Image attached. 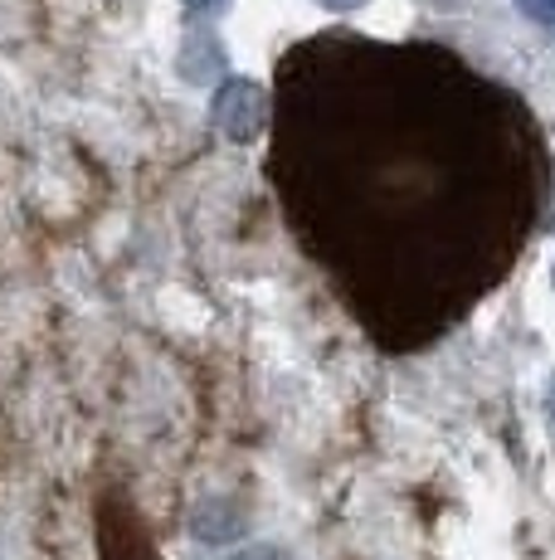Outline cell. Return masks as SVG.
<instances>
[{"label": "cell", "mask_w": 555, "mask_h": 560, "mask_svg": "<svg viewBox=\"0 0 555 560\" xmlns=\"http://www.w3.org/2000/svg\"><path fill=\"white\" fill-rule=\"evenodd\" d=\"M322 5H327V10H356L361 0H322Z\"/></svg>", "instance_id": "cell-7"}, {"label": "cell", "mask_w": 555, "mask_h": 560, "mask_svg": "<svg viewBox=\"0 0 555 560\" xmlns=\"http://www.w3.org/2000/svg\"><path fill=\"white\" fill-rule=\"evenodd\" d=\"M224 560H293L283 551V546H273V541H259V546H239V551H229Z\"/></svg>", "instance_id": "cell-4"}, {"label": "cell", "mask_w": 555, "mask_h": 560, "mask_svg": "<svg viewBox=\"0 0 555 560\" xmlns=\"http://www.w3.org/2000/svg\"><path fill=\"white\" fill-rule=\"evenodd\" d=\"M190 536H196L200 546H229L244 536V512H234L229 502L210 498L200 502L196 512H190Z\"/></svg>", "instance_id": "cell-2"}, {"label": "cell", "mask_w": 555, "mask_h": 560, "mask_svg": "<svg viewBox=\"0 0 555 560\" xmlns=\"http://www.w3.org/2000/svg\"><path fill=\"white\" fill-rule=\"evenodd\" d=\"M517 5H521V15H527V20L555 30V0H517Z\"/></svg>", "instance_id": "cell-5"}, {"label": "cell", "mask_w": 555, "mask_h": 560, "mask_svg": "<svg viewBox=\"0 0 555 560\" xmlns=\"http://www.w3.org/2000/svg\"><path fill=\"white\" fill-rule=\"evenodd\" d=\"M224 73V49L210 30H196V35L180 45V79L186 83H210Z\"/></svg>", "instance_id": "cell-3"}, {"label": "cell", "mask_w": 555, "mask_h": 560, "mask_svg": "<svg viewBox=\"0 0 555 560\" xmlns=\"http://www.w3.org/2000/svg\"><path fill=\"white\" fill-rule=\"evenodd\" d=\"M186 10H190V15H205V20H215L220 10H229V0H186Z\"/></svg>", "instance_id": "cell-6"}, {"label": "cell", "mask_w": 555, "mask_h": 560, "mask_svg": "<svg viewBox=\"0 0 555 560\" xmlns=\"http://www.w3.org/2000/svg\"><path fill=\"white\" fill-rule=\"evenodd\" d=\"M263 117H269V98H263L259 83L249 79H224L215 89V107H210V122L220 127L229 142H253L263 132Z\"/></svg>", "instance_id": "cell-1"}]
</instances>
